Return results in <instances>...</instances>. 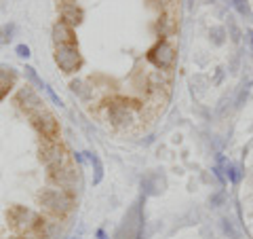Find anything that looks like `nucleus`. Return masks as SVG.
<instances>
[{
    "label": "nucleus",
    "instance_id": "16",
    "mask_svg": "<svg viewBox=\"0 0 253 239\" xmlns=\"http://www.w3.org/2000/svg\"><path fill=\"white\" fill-rule=\"evenodd\" d=\"M15 32H17V26H15L13 21H11V23H4V26H0V49H2V47H6V45L13 41Z\"/></svg>",
    "mask_w": 253,
    "mask_h": 239
},
{
    "label": "nucleus",
    "instance_id": "20",
    "mask_svg": "<svg viewBox=\"0 0 253 239\" xmlns=\"http://www.w3.org/2000/svg\"><path fill=\"white\" fill-rule=\"evenodd\" d=\"M221 231L230 237V239H239L241 237V233L234 229V225H232V220H228V218H221Z\"/></svg>",
    "mask_w": 253,
    "mask_h": 239
},
{
    "label": "nucleus",
    "instance_id": "29",
    "mask_svg": "<svg viewBox=\"0 0 253 239\" xmlns=\"http://www.w3.org/2000/svg\"><path fill=\"white\" fill-rule=\"evenodd\" d=\"M97 237H99V239H108V235L104 233V229H99V231H97Z\"/></svg>",
    "mask_w": 253,
    "mask_h": 239
},
{
    "label": "nucleus",
    "instance_id": "11",
    "mask_svg": "<svg viewBox=\"0 0 253 239\" xmlns=\"http://www.w3.org/2000/svg\"><path fill=\"white\" fill-rule=\"evenodd\" d=\"M51 178L57 182L61 188H72L74 182H76V172L70 170L68 165H63V167H59V170H53L51 172Z\"/></svg>",
    "mask_w": 253,
    "mask_h": 239
},
{
    "label": "nucleus",
    "instance_id": "12",
    "mask_svg": "<svg viewBox=\"0 0 253 239\" xmlns=\"http://www.w3.org/2000/svg\"><path fill=\"white\" fill-rule=\"evenodd\" d=\"M141 188H144L146 195H158V193H163L165 178L161 176V174H148V176L141 180Z\"/></svg>",
    "mask_w": 253,
    "mask_h": 239
},
{
    "label": "nucleus",
    "instance_id": "22",
    "mask_svg": "<svg viewBox=\"0 0 253 239\" xmlns=\"http://www.w3.org/2000/svg\"><path fill=\"white\" fill-rule=\"evenodd\" d=\"M72 91L81 95L83 100H86V98H89V93H91L89 89H84V83H83V81H74V83H72Z\"/></svg>",
    "mask_w": 253,
    "mask_h": 239
},
{
    "label": "nucleus",
    "instance_id": "9",
    "mask_svg": "<svg viewBox=\"0 0 253 239\" xmlns=\"http://www.w3.org/2000/svg\"><path fill=\"white\" fill-rule=\"evenodd\" d=\"M126 104H129V102H125V100H116L110 104V121L114 125H126L133 121V113Z\"/></svg>",
    "mask_w": 253,
    "mask_h": 239
},
{
    "label": "nucleus",
    "instance_id": "4",
    "mask_svg": "<svg viewBox=\"0 0 253 239\" xmlns=\"http://www.w3.org/2000/svg\"><path fill=\"white\" fill-rule=\"evenodd\" d=\"M55 61H57V66L66 74H72V72H76V70L83 66V58H81V53H78L76 45L57 47V51H55Z\"/></svg>",
    "mask_w": 253,
    "mask_h": 239
},
{
    "label": "nucleus",
    "instance_id": "6",
    "mask_svg": "<svg viewBox=\"0 0 253 239\" xmlns=\"http://www.w3.org/2000/svg\"><path fill=\"white\" fill-rule=\"evenodd\" d=\"M38 218L36 212H32L28 208H23V205H13L6 212V220H9V225L17 231H26V229H32L34 227V222Z\"/></svg>",
    "mask_w": 253,
    "mask_h": 239
},
{
    "label": "nucleus",
    "instance_id": "17",
    "mask_svg": "<svg viewBox=\"0 0 253 239\" xmlns=\"http://www.w3.org/2000/svg\"><path fill=\"white\" fill-rule=\"evenodd\" d=\"M86 157H89V161L93 165V170H95V176H93V184H99L101 178H104V165H101L99 161V157L95 155V153H84Z\"/></svg>",
    "mask_w": 253,
    "mask_h": 239
},
{
    "label": "nucleus",
    "instance_id": "1",
    "mask_svg": "<svg viewBox=\"0 0 253 239\" xmlns=\"http://www.w3.org/2000/svg\"><path fill=\"white\" fill-rule=\"evenodd\" d=\"M41 203L55 216H66L74 208V197L66 188H44L41 193Z\"/></svg>",
    "mask_w": 253,
    "mask_h": 239
},
{
    "label": "nucleus",
    "instance_id": "24",
    "mask_svg": "<svg viewBox=\"0 0 253 239\" xmlns=\"http://www.w3.org/2000/svg\"><path fill=\"white\" fill-rule=\"evenodd\" d=\"M228 28H230V36H232V41H234V43H239V41H241V30H239V26H236L234 21H230V23H228Z\"/></svg>",
    "mask_w": 253,
    "mask_h": 239
},
{
    "label": "nucleus",
    "instance_id": "14",
    "mask_svg": "<svg viewBox=\"0 0 253 239\" xmlns=\"http://www.w3.org/2000/svg\"><path fill=\"white\" fill-rule=\"evenodd\" d=\"M61 19L68 26H78L83 21V9H78L74 2H66L61 6Z\"/></svg>",
    "mask_w": 253,
    "mask_h": 239
},
{
    "label": "nucleus",
    "instance_id": "26",
    "mask_svg": "<svg viewBox=\"0 0 253 239\" xmlns=\"http://www.w3.org/2000/svg\"><path fill=\"white\" fill-rule=\"evenodd\" d=\"M44 91H46V93H49V98L53 100V104H57V106H61V100L57 98V93H55V91L51 89V87H44Z\"/></svg>",
    "mask_w": 253,
    "mask_h": 239
},
{
    "label": "nucleus",
    "instance_id": "13",
    "mask_svg": "<svg viewBox=\"0 0 253 239\" xmlns=\"http://www.w3.org/2000/svg\"><path fill=\"white\" fill-rule=\"evenodd\" d=\"M15 81H17V74L13 72V68H0V102L9 95V91L15 87Z\"/></svg>",
    "mask_w": 253,
    "mask_h": 239
},
{
    "label": "nucleus",
    "instance_id": "23",
    "mask_svg": "<svg viewBox=\"0 0 253 239\" xmlns=\"http://www.w3.org/2000/svg\"><path fill=\"white\" fill-rule=\"evenodd\" d=\"M226 174H228V178H230L232 182H239V180H241L239 167H236V165H232V163H226Z\"/></svg>",
    "mask_w": 253,
    "mask_h": 239
},
{
    "label": "nucleus",
    "instance_id": "10",
    "mask_svg": "<svg viewBox=\"0 0 253 239\" xmlns=\"http://www.w3.org/2000/svg\"><path fill=\"white\" fill-rule=\"evenodd\" d=\"M53 41L57 47H63V45H76V34L72 26H68V23L63 21H57L53 26Z\"/></svg>",
    "mask_w": 253,
    "mask_h": 239
},
{
    "label": "nucleus",
    "instance_id": "28",
    "mask_svg": "<svg viewBox=\"0 0 253 239\" xmlns=\"http://www.w3.org/2000/svg\"><path fill=\"white\" fill-rule=\"evenodd\" d=\"M247 41H249V45H251V49H253V30H249V32H247Z\"/></svg>",
    "mask_w": 253,
    "mask_h": 239
},
{
    "label": "nucleus",
    "instance_id": "31",
    "mask_svg": "<svg viewBox=\"0 0 253 239\" xmlns=\"http://www.w3.org/2000/svg\"><path fill=\"white\" fill-rule=\"evenodd\" d=\"M68 239H76V237H68Z\"/></svg>",
    "mask_w": 253,
    "mask_h": 239
},
{
    "label": "nucleus",
    "instance_id": "25",
    "mask_svg": "<svg viewBox=\"0 0 253 239\" xmlns=\"http://www.w3.org/2000/svg\"><path fill=\"white\" fill-rule=\"evenodd\" d=\"M17 55L19 58H30V47L28 45H17Z\"/></svg>",
    "mask_w": 253,
    "mask_h": 239
},
{
    "label": "nucleus",
    "instance_id": "30",
    "mask_svg": "<svg viewBox=\"0 0 253 239\" xmlns=\"http://www.w3.org/2000/svg\"><path fill=\"white\" fill-rule=\"evenodd\" d=\"M15 239H34V237H15Z\"/></svg>",
    "mask_w": 253,
    "mask_h": 239
},
{
    "label": "nucleus",
    "instance_id": "32",
    "mask_svg": "<svg viewBox=\"0 0 253 239\" xmlns=\"http://www.w3.org/2000/svg\"><path fill=\"white\" fill-rule=\"evenodd\" d=\"M192 2H194V0H190V4H192Z\"/></svg>",
    "mask_w": 253,
    "mask_h": 239
},
{
    "label": "nucleus",
    "instance_id": "18",
    "mask_svg": "<svg viewBox=\"0 0 253 239\" xmlns=\"http://www.w3.org/2000/svg\"><path fill=\"white\" fill-rule=\"evenodd\" d=\"M209 36H211V41H213V45H224V41H226V30L221 28V26H213L211 28V32H209Z\"/></svg>",
    "mask_w": 253,
    "mask_h": 239
},
{
    "label": "nucleus",
    "instance_id": "5",
    "mask_svg": "<svg viewBox=\"0 0 253 239\" xmlns=\"http://www.w3.org/2000/svg\"><path fill=\"white\" fill-rule=\"evenodd\" d=\"M30 117H32V123H34V127L49 142H55L59 138V123H57V119H55L51 113H46V110H38V113L30 115Z\"/></svg>",
    "mask_w": 253,
    "mask_h": 239
},
{
    "label": "nucleus",
    "instance_id": "15",
    "mask_svg": "<svg viewBox=\"0 0 253 239\" xmlns=\"http://www.w3.org/2000/svg\"><path fill=\"white\" fill-rule=\"evenodd\" d=\"M32 229H34V233L38 237H42V239H49L55 233V225H53V222H49L46 218H41V216L36 218V222H34V227H32Z\"/></svg>",
    "mask_w": 253,
    "mask_h": 239
},
{
    "label": "nucleus",
    "instance_id": "8",
    "mask_svg": "<svg viewBox=\"0 0 253 239\" xmlns=\"http://www.w3.org/2000/svg\"><path fill=\"white\" fill-rule=\"evenodd\" d=\"M17 104H19L23 110H26V113L34 115V113H38V110H41L42 102H41L38 93L32 89V87H23V89L17 91Z\"/></svg>",
    "mask_w": 253,
    "mask_h": 239
},
{
    "label": "nucleus",
    "instance_id": "7",
    "mask_svg": "<svg viewBox=\"0 0 253 239\" xmlns=\"http://www.w3.org/2000/svg\"><path fill=\"white\" fill-rule=\"evenodd\" d=\"M41 159L42 163L46 165V170H59V167L66 165V155H63V148L57 144V142H49L46 140L44 144L41 146Z\"/></svg>",
    "mask_w": 253,
    "mask_h": 239
},
{
    "label": "nucleus",
    "instance_id": "21",
    "mask_svg": "<svg viewBox=\"0 0 253 239\" xmlns=\"http://www.w3.org/2000/svg\"><path fill=\"white\" fill-rule=\"evenodd\" d=\"M23 72H26V76H28V81H30V83H34L36 87H42V89L46 87V85L42 83V78L36 74V70L32 68V66H26V68H23Z\"/></svg>",
    "mask_w": 253,
    "mask_h": 239
},
{
    "label": "nucleus",
    "instance_id": "2",
    "mask_svg": "<svg viewBox=\"0 0 253 239\" xmlns=\"http://www.w3.org/2000/svg\"><path fill=\"white\" fill-rule=\"evenodd\" d=\"M141 237H144V214H141L139 205H133L126 212L123 225L116 233V239H141Z\"/></svg>",
    "mask_w": 253,
    "mask_h": 239
},
{
    "label": "nucleus",
    "instance_id": "3",
    "mask_svg": "<svg viewBox=\"0 0 253 239\" xmlns=\"http://www.w3.org/2000/svg\"><path fill=\"white\" fill-rule=\"evenodd\" d=\"M148 61L154 63L158 70H169L175 63V47L167 41H158L152 49L148 51Z\"/></svg>",
    "mask_w": 253,
    "mask_h": 239
},
{
    "label": "nucleus",
    "instance_id": "27",
    "mask_svg": "<svg viewBox=\"0 0 253 239\" xmlns=\"http://www.w3.org/2000/svg\"><path fill=\"white\" fill-rule=\"evenodd\" d=\"M221 199H224V197H221V195H213V197L209 199V203L213 205V208H217V203L221 201Z\"/></svg>",
    "mask_w": 253,
    "mask_h": 239
},
{
    "label": "nucleus",
    "instance_id": "19",
    "mask_svg": "<svg viewBox=\"0 0 253 239\" xmlns=\"http://www.w3.org/2000/svg\"><path fill=\"white\" fill-rule=\"evenodd\" d=\"M232 4H234V9L243 15V17L253 19V13H251V9H249V0H232Z\"/></svg>",
    "mask_w": 253,
    "mask_h": 239
}]
</instances>
